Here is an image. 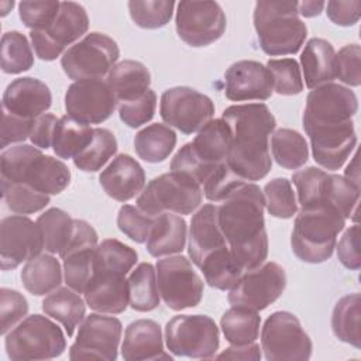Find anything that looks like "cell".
Listing matches in <instances>:
<instances>
[{
    "mask_svg": "<svg viewBox=\"0 0 361 361\" xmlns=\"http://www.w3.org/2000/svg\"><path fill=\"white\" fill-rule=\"evenodd\" d=\"M264 209V193L252 182L237 188L217 206L220 231L244 272L259 267L268 257Z\"/></svg>",
    "mask_w": 361,
    "mask_h": 361,
    "instance_id": "obj_1",
    "label": "cell"
},
{
    "mask_svg": "<svg viewBox=\"0 0 361 361\" xmlns=\"http://www.w3.org/2000/svg\"><path fill=\"white\" fill-rule=\"evenodd\" d=\"M221 118L231 130L227 164L245 182L265 178L271 168L269 137L276 120L267 104H234L223 111Z\"/></svg>",
    "mask_w": 361,
    "mask_h": 361,
    "instance_id": "obj_2",
    "label": "cell"
},
{
    "mask_svg": "<svg viewBox=\"0 0 361 361\" xmlns=\"http://www.w3.org/2000/svg\"><path fill=\"white\" fill-rule=\"evenodd\" d=\"M0 169L1 180L25 183L48 196L63 192L71 182V171L61 159L28 144L4 149L0 155Z\"/></svg>",
    "mask_w": 361,
    "mask_h": 361,
    "instance_id": "obj_3",
    "label": "cell"
},
{
    "mask_svg": "<svg viewBox=\"0 0 361 361\" xmlns=\"http://www.w3.org/2000/svg\"><path fill=\"white\" fill-rule=\"evenodd\" d=\"M358 110L355 93L338 83H326L310 90L303 110V130L307 137H336L354 128Z\"/></svg>",
    "mask_w": 361,
    "mask_h": 361,
    "instance_id": "obj_4",
    "label": "cell"
},
{
    "mask_svg": "<svg viewBox=\"0 0 361 361\" xmlns=\"http://www.w3.org/2000/svg\"><path fill=\"white\" fill-rule=\"evenodd\" d=\"M252 18L267 55L296 54L306 39L307 27L299 17L298 1H258Z\"/></svg>",
    "mask_w": 361,
    "mask_h": 361,
    "instance_id": "obj_5",
    "label": "cell"
},
{
    "mask_svg": "<svg viewBox=\"0 0 361 361\" xmlns=\"http://www.w3.org/2000/svg\"><path fill=\"white\" fill-rule=\"evenodd\" d=\"M345 219L330 207L302 210L296 214L290 247L303 262L327 261L336 248L337 235L344 230Z\"/></svg>",
    "mask_w": 361,
    "mask_h": 361,
    "instance_id": "obj_6",
    "label": "cell"
},
{
    "mask_svg": "<svg viewBox=\"0 0 361 361\" xmlns=\"http://www.w3.org/2000/svg\"><path fill=\"white\" fill-rule=\"evenodd\" d=\"M203 189L190 176L180 172L162 173L144 186L137 197V207L157 217L162 213L190 214L202 203Z\"/></svg>",
    "mask_w": 361,
    "mask_h": 361,
    "instance_id": "obj_7",
    "label": "cell"
},
{
    "mask_svg": "<svg viewBox=\"0 0 361 361\" xmlns=\"http://www.w3.org/2000/svg\"><path fill=\"white\" fill-rule=\"evenodd\" d=\"M4 337L7 357L13 361L52 360L62 355L66 348L61 327L41 314L24 317Z\"/></svg>",
    "mask_w": 361,
    "mask_h": 361,
    "instance_id": "obj_8",
    "label": "cell"
},
{
    "mask_svg": "<svg viewBox=\"0 0 361 361\" xmlns=\"http://www.w3.org/2000/svg\"><path fill=\"white\" fill-rule=\"evenodd\" d=\"M165 341L173 355L207 360L216 357L220 333L206 314H178L165 326Z\"/></svg>",
    "mask_w": 361,
    "mask_h": 361,
    "instance_id": "obj_9",
    "label": "cell"
},
{
    "mask_svg": "<svg viewBox=\"0 0 361 361\" xmlns=\"http://www.w3.org/2000/svg\"><path fill=\"white\" fill-rule=\"evenodd\" d=\"M120 56L117 42L103 34L90 32L66 49L61 66L69 79H102L109 75Z\"/></svg>",
    "mask_w": 361,
    "mask_h": 361,
    "instance_id": "obj_10",
    "label": "cell"
},
{
    "mask_svg": "<svg viewBox=\"0 0 361 361\" xmlns=\"http://www.w3.org/2000/svg\"><path fill=\"white\" fill-rule=\"evenodd\" d=\"M312 340L299 319L289 312H274L261 330V350L268 361H306Z\"/></svg>",
    "mask_w": 361,
    "mask_h": 361,
    "instance_id": "obj_11",
    "label": "cell"
},
{
    "mask_svg": "<svg viewBox=\"0 0 361 361\" xmlns=\"http://www.w3.org/2000/svg\"><path fill=\"white\" fill-rule=\"evenodd\" d=\"M155 272L159 295L169 309L179 312L200 303L203 281L186 257H164L158 259Z\"/></svg>",
    "mask_w": 361,
    "mask_h": 361,
    "instance_id": "obj_12",
    "label": "cell"
},
{
    "mask_svg": "<svg viewBox=\"0 0 361 361\" xmlns=\"http://www.w3.org/2000/svg\"><path fill=\"white\" fill-rule=\"evenodd\" d=\"M89 17L83 6L75 1H62L55 20L44 30L30 32L35 55L42 61H55L86 34Z\"/></svg>",
    "mask_w": 361,
    "mask_h": 361,
    "instance_id": "obj_13",
    "label": "cell"
},
{
    "mask_svg": "<svg viewBox=\"0 0 361 361\" xmlns=\"http://www.w3.org/2000/svg\"><path fill=\"white\" fill-rule=\"evenodd\" d=\"M159 114L162 120L182 134H193L203 128L214 114L212 99L192 87L176 86L161 96Z\"/></svg>",
    "mask_w": 361,
    "mask_h": 361,
    "instance_id": "obj_14",
    "label": "cell"
},
{
    "mask_svg": "<svg viewBox=\"0 0 361 361\" xmlns=\"http://www.w3.org/2000/svg\"><path fill=\"white\" fill-rule=\"evenodd\" d=\"M286 288L285 269L272 261L245 271L227 296L231 306L264 310L274 303Z\"/></svg>",
    "mask_w": 361,
    "mask_h": 361,
    "instance_id": "obj_15",
    "label": "cell"
},
{
    "mask_svg": "<svg viewBox=\"0 0 361 361\" xmlns=\"http://www.w3.org/2000/svg\"><path fill=\"white\" fill-rule=\"evenodd\" d=\"M176 6V32L185 44L195 48L207 47L224 34L227 18L219 3L180 1Z\"/></svg>",
    "mask_w": 361,
    "mask_h": 361,
    "instance_id": "obj_16",
    "label": "cell"
},
{
    "mask_svg": "<svg viewBox=\"0 0 361 361\" xmlns=\"http://www.w3.org/2000/svg\"><path fill=\"white\" fill-rule=\"evenodd\" d=\"M123 324L117 317L92 313L79 324L75 343L69 348V358L114 361L118 355V344Z\"/></svg>",
    "mask_w": 361,
    "mask_h": 361,
    "instance_id": "obj_17",
    "label": "cell"
},
{
    "mask_svg": "<svg viewBox=\"0 0 361 361\" xmlns=\"http://www.w3.org/2000/svg\"><path fill=\"white\" fill-rule=\"evenodd\" d=\"M44 250L39 226L23 214L7 216L0 223V267L14 269Z\"/></svg>",
    "mask_w": 361,
    "mask_h": 361,
    "instance_id": "obj_18",
    "label": "cell"
},
{
    "mask_svg": "<svg viewBox=\"0 0 361 361\" xmlns=\"http://www.w3.org/2000/svg\"><path fill=\"white\" fill-rule=\"evenodd\" d=\"M116 107L117 99L102 79L76 80L65 93L66 114L87 126L106 121Z\"/></svg>",
    "mask_w": 361,
    "mask_h": 361,
    "instance_id": "obj_19",
    "label": "cell"
},
{
    "mask_svg": "<svg viewBox=\"0 0 361 361\" xmlns=\"http://www.w3.org/2000/svg\"><path fill=\"white\" fill-rule=\"evenodd\" d=\"M224 94L231 102L267 100L274 93L272 75L257 61H238L224 73Z\"/></svg>",
    "mask_w": 361,
    "mask_h": 361,
    "instance_id": "obj_20",
    "label": "cell"
},
{
    "mask_svg": "<svg viewBox=\"0 0 361 361\" xmlns=\"http://www.w3.org/2000/svg\"><path fill=\"white\" fill-rule=\"evenodd\" d=\"M52 104L49 87L35 78H18L7 85L3 93V110L27 120L45 114Z\"/></svg>",
    "mask_w": 361,
    "mask_h": 361,
    "instance_id": "obj_21",
    "label": "cell"
},
{
    "mask_svg": "<svg viewBox=\"0 0 361 361\" xmlns=\"http://www.w3.org/2000/svg\"><path fill=\"white\" fill-rule=\"evenodd\" d=\"M126 276L116 271L94 268L83 293L86 305L99 313H123L128 306V281Z\"/></svg>",
    "mask_w": 361,
    "mask_h": 361,
    "instance_id": "obj_22",
    "label": "cell"
},
{
    "mask_svg": "<svg viewBox=\"0 0 361 361\" xmlns=\"http://www.w3.org/2000/svg\"><path fill=\"white\" fill-rule=\"evenodd\" d=\"M99 182L107 196L117 202H127L144 189L145 172L133 157L118 154L102 171Z\"/></svg>",
    "mask_w": 361,
    "mask_h": 361,
    "instance_id": "obj_23",
    "label": "cell"
},
{
    "mask_svg": "<svg viewBox=\"0 0 361 361\" xmlns=\"http://www.w3.org/2000/svg\"><path fill=\"white\" fill-rule=\"evenodd\" d=\"M121 357L126 361L172 358L164 350L161 326L149 319H140L127 326L121 344Z\"/></svg>",
    "mask_w": 361,
    "mask_h": 361,
    "instance_id": "obj_24",
    "label": "cell"
},
{
    "mask_svg": "<svg viewBox=\"0 0 361 361\" xmlns=\"http://www.w3.org/2000/svg\"><path fill=\"white\" fill-rule=\"evenodd\" d=\"M226 244L217 223V206L212 203L203 204L193 214L189 228L188 254L192 262L199 267L206 255Z\"/></svg>",
    "mask_w": 361,
    "mask_h": 361,
    "instance_id": "obj_25",
    "label": "cell"
},
{
    "mask_svg": "<svg viewBox=\"0 0 361 361\" xmlns=\"http://www.w3.org/2000/svg\"><path fill=\"white\" fill-rule=\"evenodd\" d=\"M231 142V130L223 118H212L190 142L199 162L210 169L227 162Z\"/></svg>",
    "mask_w": 361,
    "mask_h": 361,
    "instance_id": "obj_26",
    "label": "cell"
},
{
    "mask_svg": "<svg viewBox=\"0 0 361 361\" xmlns=\"http://www.w3.org/2000/svg\"><path fill=\"white\" fill-rule=\"evenodd\" d=\"M188 226L185 219L175 213H162L154 217V223L147 238V251L155 257L178 254L185 248Z\"/></svg>",
    "mask_w": 361,
    "mask_h": 361,
    "instance_id": "obj_27",
    "label": "cell"
},
{
    "mask_svg": "<svg viewBox=\"0 0 361 361\" xmlns=\"http://www.w3.org/2000/svg\"><path fill=\"white\" fill-rule=\"evenodd\" d=\"M336 51L333 45L323 38H312L306 42L300 55L305 83L309 89L331 83L334 73Z\"/></svg>",
    "mask_w": 361,
    "mask_h": 361,
    "instance_id": "obj_28",
    "label": "cell"
},
{
    "mask_svg": "<svg viewBox=\"0 0 361 361\" xmlns=\"http://www.w3.org/2000/svg\"><path fill=\"white\" fill-rule=\"evenodd\" d=\"M106 82L114 93L118 104L142 96L149 89L151 73L144 63L126 59L110 69Z\"/></svg>",
    "mask_w": 361,
    "mask_h": 361,
    "instance_id": "obj_29",
    "label": "cell"
},
{
    "mask_svg": "<svg viewBox=\"0 0 361 361\" xmlns=\"http://www.w3.org/2000/svg\"><path fill=\"white\" fill-rule=\"evenodd\" d=\"M42 310L47 316L59 322L65 327L68 337H72L76 327L86 317V302L80 298V293L65 286L52 290L44 298Z\"/></svg>",
    "mask_w": 361,
    "mask_h": 361,
    "instance_id": "obj_30",
    "label": "cell"
},
{
    "mask_svg": "<svg viewBox=\"0 0 361 361\" xmlns=\"http://www.w3.org/2000/svg\"><path fill=\"white\" fill-rule=\"evenodd\" d=\"M20 276L25 290L34 296L48 295L62 283L61 264L49 252L28 259Z\"/></svg>",
    "mask_w": 361,
    "mask_h": 361,
    "instance_id": "obj_31",
    "label": "cell"
},
{
    "mask_svg": "<svg viewBox=\"0 0 361 361\" xmlns=\"http://www.w3.org/2000/svg\"><path fill=\"white\" fill-rule=\"evenodd\" d=\"M197 268L207 285L219 290H230L244 274L227 244L206 255Z\"/></svg>",
    "mask_w": 361,
    "mask_h": 361,
    "instance_id": "obj_32",
    "label": "cell"
},
{
    "mask_svg": "<svg viewBox=\"0 0 361 361\" xmlns=\"http://www.w3.org/2000/svg\"><path fill=\"white\" fill-rule=\"evenodd\" d=\"M176 145V133L165 124H149L140 130L134 138L137 155L149 164L165 161Z\"/></svg>",
    "mask_w": 361,
    "mask_h": 361,
    "instance_id": "obj_33",
    "label": "cell"
},
{
    "mask_svg": "<svg viewBox=\"0 0 361 361\" xmlns=\"http://www.w3.org/2000/svg\"><path fill=\"white\" fill-rule=\"evenodd\" d=\"M93 131L94 128L90 126L76 121L68 114L62 116L55 126L52 138L55 155L62 159H73L89 145L93 138Z\"/></svg>",
    "mask_w": 361,
    "mask_h": 361,
    "instance_id": "obj_34",
    "label": "cell"
},
{
    "mask_svg": "<svg viewBox=\"0 0 361 361\" xmlns=\"http://www.w3.org/2000/svg\"><path fill=\"white\" fill-rule=\"evenodd\" d=\"M360 202V186L344 176L326 173L323 182L322 203L324 207L336 210L341 217L357 220V207Z\"/></svg>",
    "mask_w": 361,
    "mask_h": 361,
    "instance_id": "obj_35",
    "label": "cell"
},
{
    "mask_svg": "<svg viewBox=\"0 0 361 361\" xmlns=\"http://www.w3.org/2000/svg\"><path fill=\"white\" fill-rule=\"evenodd\" d=\"M128 305L137 312H151L159 305V290L155 268L149 262H141L127 278Z\"/></svg>",
    "mask_w": 361,
    "mask_h": 361,
    "instance_id": "obj_36",
    "label": "cell"
},
{
    "mask_svg": "<svg viewBox=\"0 0 361 361\" xmlns=\"http://www.w3.org/2000/svg\"><path fill=\"white\" fill-rule=\"evenodd\" d=\"M360 314L361 302L360 293L357 292L338 299L331 313V329L334 336L355 348L361 347Z\"/></svg>",
    "mask_w": 361,
    "mask_h": 361,
    "instance_id": "obj_37",
    "label": "cell"
},
{
    "mask_svg": "<svg viewBox=\"0 0 361 361\" xmlns=\"http://www.w3.org/2000/svg\"><path fill=\"white\" fill-rule=\"evenodd\" d=\"M261 317L257 310L231 306L220 320L224 338L230 344H250L258 338Z\"/></svg>",
    "mask_w": 361,
    "mask_h": 361,
    "instance_id": "obj_38",
    "label": "cell"
},
{
    "mask_svg": "<svg viewBox=\"0 0 361 361\" xmlns=\"http://www.w3.org/2000/svg\"><path fill=\"white\" fill-rule=\"evenodd\" d=\"M271 152L276 164L285 169H299L309 158V147L305 137L290 128H279L272 133Z\"/></svg>",
    "mask_w": 361,
    "mask_h": 361,
    "instance_id": "obj_39",
    "label": "cell"
},
{
    "mask_svg": "<svg viewBox=\"0 0 361 361\" xmlns=\"http://www.w3.org/2000/svg\"><path fill=\"white\" fill-rule=\"evenodd\" d=\"M73 220L66 212L58 207H51L38 216L37 224L41 228L44 238V250L49 254H59L68 244Z\"/></svg>",
    "mask_w": 361,
    "mask_h": 361,
    "instance_id": "obj_40",
    "label": "cell"
},
{
    "mask_svg": "<svg viewBox=\"0 0 361 361\" xmlns=\"http://www.w3.org/2000/svg\"><path fill=\"white\" fill-rule=\"evenodd\" d=\"M117 152V140L107 128H94L89 145L73 158V164L83 172H97Z\"/></svg>",
    "mask_w": 361,
    "mask_h": 361,
    "instance_id": "obj_41",
    "label": "cell"
},
{
    "mask_svg": "<svg viewBox=\"0 0 361 361\" xmlns=\"http://www.w3.org/2000/svg\"><path fill=\"white\" fill-rule=\"evenodd\" d=\"M1 71L17 75L25 72L34 65V54L24 34L20 31H7L1 37Z\"/></svg>",
    "mask_w": 361,
    "mask_h": 361,
    "instance_id": "obj_42",
    "label": "cell"
},
{
    "mask_svg": "<svg viewBox=\"0 0 361 361\" xmlns=\"http://www.w3.org/2000/svg\"><path fill=\"white\" fill-rule=\"evenodd\" d=\"M94 248H76L63 257V279L78 293H85L94 272Z\"/></svg>",
    "mask_w": 361,
    "mask_h": 361,
    "instance_id": "obj_43",
    "label": "cell"
},
{
    "mask_svg": "<svg viewBox=\"0 0 361 361\" xmlns=\"http://www.w3.org/2000/svg\"><path fill=\"white\" fill-rule=\"evenodd\" d=\"M137 259L138 254L134 248L116 238H107L96 247L94 268L110 269L127 275L135 265Z\"/></svg>",
    "mask_w": 361,
    "mask_h": 361,
    "instance_id": "obj_44",
    "label": "cell"
},
{
    "mask_svg": "<svg viewBox=\"0 0 361 361\" xmlns=\"http://www.w3.org/2000/svg\"><path fill=\"white\" fill-rule=\"evenodd\" d=\"M127 7L135 25L157 30L171 21L175 3L171 0H131Z\"/></svg>",
    "mask_w": 361,
    "mask_h": 361,
    "instance_id": "obj_45",
    "label": "cell"
},
{
    "mask_svg": "<svg viewBox=\"0 0 361 361\" xmlns=\"http://www.w3.org/2000/svg\"><path fill=\"white\" fill-rule=\"evenodd\" d=\"M1 196L7 207L16 214L37 213L49 203V196L37 192L25 183L1 180Z\"/></svg>",
    "mask_w": 361,
    "mask_h": 361,
    "instance_id": "obj_46",
    "label": "cell"
},
{
    "mask_svg": "<svg viewBox=\"0 0 361 361\" xmlns=\"http://www.w3.org/2000/svg\"><path fill=\"white\" fill-rule=\"evenodd\" d=\"M265 207L268 213L278 219H290L298 212V202L290 180L275 178L264 186Z\"/></svg>",
    "mask_w": 361,
    "mask_h": 361,
    "instance_id": "obj_47",
    "label": "cell"
},
{
    "mask_svg": "<svg viewBox=\"0 0 361 361\" xmlns=\"http://www.w3.org/2000/svg\"><path fill=\"white\" fill-rule=\"evenodd\" d=\"M326 173V171L316 166H307L292 175V182L296 186L298 200L302 210L324 207L322 203V193Z\"/></svg>",
    "mask_w": 361,
    "mask_h": 361,
    "instance_id": "obj_48",
    "label": "cell"
},
{
    "mask_svg": "<svg viewBox=\"0 0 361 361\" xmlns=\"http://www.w3.org/2000/svg\"><path fill=\"white\" fill-rule=\"evenodd\" d=\"M267 68L272 75L274 92L282 96L299 94L303 90V79L298 62L293 58L269 59Z\"/></svg>",
    "mask_w": 361,
    "mask_h": 361,
    "instance_id": "obj_49",
    "label": "cell"
},
{
    "mask_svg": "<svg viewBox=\"0 0 361 361\" xmlns=\"http://www.w3.org/2000/svg\"><path fill=\"white\" fill-rule=\"evenodd\" d=\"M120 120L130 128H138L152 120L157 109V94L148 89L138 99L118 103Z\"/></svg>",
    "mask_w": 361,
    "mask_h": 361,
    "instance_id": "obj_50",
    "label": "cell"
},
{
    "mask_svg": "<svg viewBox=\"0 0 361 361\" xmlns=\"http://www.w3.org/2000/svg\"><path fill=\"white\" fill-rule=\"evenodd\" d=\"M245 180L240 178L227 162L219 165L209 179L202 186L203 193L210 202H223L230 193H233L237 188L244 185Z\"/></svg>",
    "mask_w": 361,
    "mask_h": 361,
    "instance_id": "obj_51",
    "label": "cell"
},
{
    "mask_svg": "<svg viewBox=\"0 0 361 361\" xmlns=\"http://www.w3.org/2000/svg\"><path fill=\"white\" fill-rule=\"evenodd\" d=\"M154 217L142 213L138 207L124 204L120 207L117 214V226L130 240L142 244L147 243Z\"/></svg>",
    "mask_w": 361,
    "mask_h": 361,
    "instance_id": "obj_52",
    "label": "cell"
},
{
    "mask_svg": "<svg viewBox=\"0 0 361 361\" xmlns=\"http://www.w3.org/2000/svg\"><path fill=\"white\" fill-rule=\"evenodd\" d=\"M336 78L344 85L357 87L361 83V48L358 44L344 45L334 58Z\"/></svg>",
    "mask_w": 361,
    "mask_h": 361,
    "instance_id": "obj_53",
    "label": "cell"
},
{
    "mask_svg": "<svg viewBox=\"0 0 361 361\" xmlns=\"http://www.w3.org/2000/svg\"><path fill=\"white\" fill-rule=\"evenodd\" d=\"M28 313L27 299L14 289L1 288L0 289V323L1 336H6L13 330Z\"/></svg>",
    "mask_w": 361,
    "mask_h": 361,
    "instance_id": "obj_54",
    "label": "cell"
},
{
    "mask_svg": "<svg viewBox=\"0 0 361 361\" xmlns=\"http://www.w3.org/2000/svg\"><path fill=\"white\" fill-rule=\"evenodd\" d=\"M59 1H21L18 14L25 27L31 31L47 28L59 13Z\"/></svg>",
    "mask_w": 361,
    "mask_h": 361,
    "instance_id": "obj_55",
    "label": "cell"
},
{
    "mask_svg": "<svg viewBox=\"0 0 361 361\" xmlns=\"http://www.w3.org/2000/svg\"><path fill=\"white\" fill-rule=\"evenodd\" d=\"M338 261L348 269L357 271L361 267L360 254V226L354 224L344 231L338 244H336Z\"/></svg>",
    "mask_w": 361,
    "mask_h": 361,
    "instance_id": "obj_56",
    "label": "cell"
},
{
    "mask_svg": "<svg viewBox=\"0 0 361 361\" xmlns=\"http://www.w3.org/2000/svg\"><path fill=\"white\" fill-rule=\"evenodd\" d=\"M34 120L21 118L17 116H13L3 110V118H1V148H6L10 144L23 142L27 138H30L31 128H32Z\"/></svg>",
    "mask_w": 361,
    "mask_h": 361,
    "instance_id": "obj_57",
    "label": "cell"
},
{
    "mask_svg": "<svg viewBox=\"0 0 361 361\" xmlns=\"http://www.w3.org/2000/svg\"><path fill=\"white\" fill-rule=\"evenodd\" d=\"M326 14L330 18L331 23L341 25V27H350L354 25L360 20L361 14V1H337L331 0L327 1Z\"/></svg>",
    "mask_w": 361,
    "mask_h": 361,
    "instance_id": "obj_58",
    "label": "cell"
},
{
    "mask_svg": "<svg viewBox=\"0 0 361 361\" xmlns=\"http://www.w3.org/2000/svg\"><path fill=\"white\" fill-rule=\"evenodd\" d=\"M58 120L59 118H56L51 113H45L34 120L31 134H30V141L32 142L34 147L39 149H47L52 147L54 131Z\"/></svg>",
    "mask_w": 361,
    "mask_h": 361,
    "instance_id": "obj_59",
    "label": "cell"
},
{
    "mask_svg": "<svg viewBox=\"0 0 361 361\" xmlns=\"http://www.w3.org/2000/svg\"><path fill=\"white\" fill-rule=\"evenodd\" d=\"M214 358L217 360H243V361H259L261 360V348L254 341L250 344H231V347L226 348L220 354H217Z\"/></svg>",
    "mask_w": 361,
    "mask_h": 361,
    "instance_id": "obj_60",
    "label": "cell"
},
{
    "mask_svg": "<svg viewBox=\"0 0 361 361\" xmlns=\"http://www.w3.org/2000/svg\"><path fill=\"white\" fill-rule=\"evenodd\" d=\"M324 6H326L324 1H300V3L298 1V13L302 17L312 18L319 16L323 11Z\"/></svg>",
    "mask_w": 361,
    "mask_h": 361,
    "instance_id": "obj_61",
    "label": "cell"
},
{
    "mask_svg": "<svg viewBox=\"0 0 361 361\" xmlns=\"http://www.w3.org/2000/svg\"><path fill=\"white\" fill-rule=\"evenodd\" d=\"M344 178L348 179L350 182H353L354 185L360 186V171H358V157H357V154L353 157L351 162L347 165Z\"/></svg>",
    "mask_w": 361,
    "mask_h": 361,
    "instance_id": "obj_62",
    "label": "cell"
},
{
    "mask_svg": "<svg viewBox=\"0 0 361 361\" xmlns=\"http://www.w3.org/2000/svg\"><path fill=\"white\" fill-rule=\"evenodd\" d=\"M0 6H1V17H4V16H7L8 11H11V8L14 7V1H1Z\"/></svg>",
    "mask_w": 361,
    "mask_h": 361,
    "instance_id": "obj_63",
    "label": "cell"
}]
</instances>
